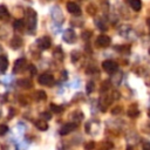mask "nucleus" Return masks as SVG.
Listing matches in <instances>:
<instances>
[{
    "label": "nucleus",
    "instance_id": "nucleus-2",
    "mask_svg": "<svg viewBox=\"0 0 150 150\" xmlns=\"http://www.w3.org/2000/svg\"><path fill=\"white\" fill-rule=\"evenodd\" d=\"M102 68L105 73H109V74H114L117 69H118V64L112 61V60H105L102 62Z\"/></svg>",
    "mask_w": 150,
    "mask_h": 150
},
{
    "label": "nucleus",
    "instance_id": "nucleus-21",
    "mask_svg": "<svg viewBox=\"0 0 150 150\" xmlns=\"http://www.w3.org/2000/svg\"><path fill=\"white\" fill-rule=\"evenodd\" d=\"M128 115H129L130 117H136V116L138 115V110L135 109V108H131V109L128 111Z\"/></svg>",
    "mask_w": 150,
    "mask_h": 150
},
{
    "label": "nucleus",
    "instance_id": "nucleus-8",
    "mask_svg": "<svg viewBox=\"0 0 150 150\" xmlns=\"http://www.w3.org/2000/svg\"><path fill=\"white\" fill-rule=\"evenodd\" d=\"M50 13H52V18L56 22H62L63 21V14H62V11L60 9V7H53Z\"/></svg>",
    "mask_w": 150,
    "mask_h": 150
},
{
    "label": "nucleus",
    "instance_id": "nucleus-30",
    "mask_svg": "<svg viewBox=\"0 0 150 150\" xmlns=\"http://www.w3.org/2000/svg\"><path fill=\"white\" fill-rule=\"evenodd\" d=\"M149 54H150V48H149Z\"/></svg>",
    "mask_w": 150,
    "mask_h": 150
},
{
    "label": "nucleus",
    "instance_id": "nucleus-11",
    "mask_svg": "<svg viewBox=\"0 0 150 150\" xmlns=\"http://www.w3.org/2000/svg\"><path fill=\"white\" fill-rule=\"evenodd\" d=\"M21 46H22V39H21L20 36L15 35V36L12 39V41H11V47L14 48V49H16V48H19V47H21Z\"/></svg>",
    "mask_w": 150,
    "mask_h": 150
},
{
    "label": "nucleus",
    "instance_id": "nucleus-5",
    "mask_svg": "<svg viewBox=\"0 0 150 150\" xmlns=\"http://www.w3.org/2000/svg\"><path fill=\"white\" fill-rule=\"evenodd\" d=\"M110 42H111L110 38H109L108 35H104V34L98 35L97 39H96V45H97L98 47H103V48H105V47H108V46L110 45Z\"/></svg>",
    "mask_w": 150,
    "mask_h": 150
},
{
    "label": "nucleus",
    "instance_id": "nucleus-27",
    "mask_svg": "<svg viewBox=\"0 0 150 150\" xmlns=\"http://www.w3.org/2000/svg\"><path fill=\"white\" fill-rule=\"evenodd\" d=\"M28 68L30 69V74L34 75V74H35V67H34V66H28Z\"/></svg>",
    "mask_w": 150,
    "mask_h": 150
},
{
    "label": "nucleus",
    "instance_id": "nucleus-20",
    "mask_svg": "<svg viewBox=\"0 0 150 150\" xmlns=\"http://www.w3.org/2000/svg\"><path fill=\"white\" fill-rule=\"evenodd\" d=\"M94 88H95V84H94V82H88L87 83V86H86V89H87V93L88 94H90V93H93L94 91Z\"/></svg>",
    "mask_w": 150,
    "mask_h": 150
},
{
    "label": "nucleus",
    "instance_id": "nucleus-6",
    "mask_svg": "<svg viewBox=\"0 0 150 150\" xmlns=\"http://www.w3.org/2000/svg\"><path fill=\"white\" fill-rule=\"evenodd\" d=\"M38 46L41 48V49H48L52 45V41H50V38L49 36H42L40 39H38L36 41Z\"/></svg>",
    "mask_w": 150,
    "mask_h": 150
},
{
    "label": "nucleus",
    "instance_id": "nucleus-1",
    "mask_svg": "<svg viewBox=\"0 0 150 150\" xmlns=\"http://www.w3.org/2000/svg\"><path fill=\"white\" fill-rule=\"evenodd\" d=\"M27 27L29 30H34L35 27H36V22H38V16H36V12L32 8H28L27 9Z\"/></svg>",
    "mask_w": 150,
    "mask_h": 150
},
{
    "label": "nucleus",
    "instance_id": "nucleus-12",
    "mask_svg": "<svg viewBox=\"0 0 150 150\" xmlns=\"http://www.w3.org/2000/svg\"><path fill=\"white\" fill-rule=\"evenodd\" d=\"M8 67V60L6 56L0 55V73H5Z\"/></svg>",
    "mask_w": 150,
    "mask_h": 150
},
{
    "label": "nucleus",
    "instance_id": "nucleus-17",
    "mask_svg": "<svg viewBox=\"0 0 150 150\" xmlns=\"http://www.w3.org/2000/svg\"><path fill=\"white\" fill-rule=\"evenodd\" d=\"M35 97H36V100H38V101H41V100H45V98L47 97V95H46V93H45V91L39 90V91H36V93H35Z\"/></svg>",
    "mask_w": 150,
    "mask_h": 150
},
{
    "label": "nucleus",
    "instance_id": "nucleus-15",
    "mask_svg": "<svg viewBox=\"0 0 150 150\" xmlns=\"http://www.w3.org/2000/svg\"><path fill=\"white\" fill-rule=\"evenodd\" d=\"M18 86H20L22 88H30L33 84H32L30 80H28V79H20V80H18Z\"/></svg>",
    "mask_w": 150,
    "mask_h": 150
},
{
    "label": "nucleus",
    "instance_id": "nucleus-3",
    "mask_svg": "<svg viewBox=\"0 0 150 150\" xmlns=\"http://www.w3.org/2000/svg\"><path fill=\"white\" fill-rule=\"evenodd\" d=\"M39 83L42 86H52L54 83V77L48 73H43L39 76Z\"/></svg>",
    "mask_w": 150,
    "mask_h": 150
},
{
    "label": "nucleus",
    "instance_id": "nucleus-10",
    "mask_svg": "<svg viewBox=\"0 0 150 150\" xmlns=\"http://www.w3.org/2000/svg\"><path fill=\"white\" fill-rule=\"evenodd\" d=\"M76 129V124L75 123H66L61 129H60V135H67L69 132H71L73 130Z\"/></svg>",
    "mask_w": 150,
    "mask_h": 150
},
{
    "label": "nucleus",
    "instance_id": "nucleus-25",
    "mask_svg": "<svg viewBox=\"0 0 150 150\" xmlns=\"http://www.w3.org/2000/svg\"><path fill=\"white\" fill-rule=\"evenodd\" d=\"M142 149H143V150H150V142H148V141H145V142H143V145H142Z\"/></svg>",
    "mask_w": 150,
    "mask_h": 150
},
{
    "label": "nucleus",
    "instance_id": "nucleus-22",
    "mask_svg": "<svg viewBox=\"0 0 150 150\" xmlns=\"http://www.w3.org/2000/svg\"><path fill=\"white\" fill-rule=\"evenodd\" d=\"M95 148V142L94 141H90V142H88L86 145H84V149L86 150H93Z\"/></svg>",
    "mask_w": 150,
    "mask_h": 150
},
{
    "label": "nucleus",
    "instance_id": "nucleus-19",
    "mask_svg": "<svg viewBox=\"0 0 150 150\" xmlns=\"http://www.w3.org/2000/svg\"><path fill=\"white\" fill-rule=\"evenodd\" d=\"M50 109H52V111H54V112H56V114H59V112L62 111V107H61V105H56V104H54V103L50 104Z\"/></svg>",
    "mask_w": 150,
    "mask_h": 150
},
{
    "label": "nucleus",
    "instance_id": "nucleus-7",
    "mask_svg": "<svg viewBox=\"0 0 150 150\" xmlns=\"http://www.w3.org/2000/svg\"><path fill=\"white\" fill-rule=\"evenodd\" d=\"M67 11L71 14H75V15H80V13H81L80 6L76 2H73V1L67 2Z\"/></svg>",
    "mask_w": 150,
    "mask_h": 150
},
{
    "label": "nucleus",
    "instance_id": "nucleus-13",
    "mask_svg": "<svg viewBox=\"0 0 150 150\" xmlns=\"http://www.w3.org/2000/svg\"><path fill=\"white\" fill-rule=\"evenodd\" d=\"M129 5L136 12H138L142 8V1L141 0H129Z\"/></svg>",
    "mask_w": 150,
    "mask_h": 150
},
{
    "label": "nucleus",
    "instance_id": "nucleus-9",
    "mask_svg": "<svg viewBox=\"0 0 150 150\" xmlns=\"http://www.w3.org/2000/svg\"><path fill=\"white\" fill-rule=\"evenodd\" d=\"M26 60L25 59H18L15 62H14V66H13V73H20L23 70V68L26 67Z\"/></svg>",
    "mask_w": 150,
    "mask_h": 150
},
{
    "label": "nucleus",
    "instance_id": "nucleus-26",
    "mask_svg": "<svg viewBox=\"0 0 150 150\" xmlns=\"http://www.w3.org/2000/svg\"><path fill=\"white\" fill-rule=\"evenodd\" d=\"M121 107H115V109H112L111 110V114H118V112H121Z\"/></svg>",
    "mask_w": 150,
    "mask_h": 150
},
{
    "label": "nucleus",
    "instance_id": "nucleus-14",
    "mask_svg": "<svg viewBox=\"0 0 150 150\" xmlns=\"http://www.w3.org/2000/svg\"><path fill=\"white\" fill-rule=\"evenodd\" d=\"M35 127L39 129V130H42V131H45V130H47L48 129V124H47V122L45 121V120H38L36 122H35Z\"/></svg>",
    "mask_w": 150,
    "mask_h": 150
},
{
    "label": "nucleus",
    "instance_id": "nucleus-28",
    "mask_svg": "<svg viewBox=\"0 0 150 150\" xmlns=\"http://www.w3.org/2000/svg\"><path fill=\"white\" fill-rule=\"evenodd\" d=\"M146 22H148V25L150 26V19H148V20H146Z\"/></svg>",
    "mask_w": 150,
    "mask_h": 150
},
{
    "label": "nucleus",
    "instance_id": "nucleus-24",
    "mask_svg": "<svg viewBox=\"0 0 150 150\" xmlns=\"http://www.w3.org/2000/svg\"><path fill=\"white\" fill-rule=\"evenodd\" d=\"M41 117H42V120L46 121V120H50V118H52V115H50L49 112H42V114H41Z\"/></svg>",
    "mask_w": 150,
    "mask_h": 150
},
{
    "label": "nucleus",
    "instance_id": "nucleus-16",
    "mask_svg": "<svg viewBox=\"0 0 150 150\" xmlns=\"http://www.w3.org/2000/svg\"><path fill=\"white\" fill-rule=\"evenodd\" d=\"M8 11H7V8L4 6V5H0V20H2V19H7L8 18Z\"/></svg>",
    "mask_w": 150,
    "mask_h": 150
},
{
    "label": "nucleus",
    "instance_id": "nucleus-18",
    "mask_svg": "<svg viewBox=\"0 0 150 150\" xmlns=\"http://www.w3.org/2000/svg\"><path fill=\"white\" fill-rule=\"evenodd\" d=\"M13 27H14V29H21L23 27V21L22 20H15L13 22Z\"/></svg>",
    "mask_w": 150,
    "mask_h": 150
},
{
    "label": "nucleus",
    "instance_id": "nucleus-29",
    "mask_svg": "<svg viewBox=\"0 0 150 150\" xmlns=\"http://www.w3.org/2000/svg\"><path fill=\"white\" fill-rule=\"evenodd\" d=\"M148 116H149V117H150V109H149V110H148Z\"/></svg>",
    "mask_w": 150,
    "mask_h": 150
},
{
    "label": "nucleus",
    "instance_id": "nucleus-23",
    "mask_svg": "<svg viewBox=\"0 0 150 150\" xmlns=\"http://www.w3.org/2000/svg\"><path fill=\"white\" fill-rule=\"evenodd\" d=\"M8 131V127L6 124H0V136L5 135Z\"/></svg>",
    "mask_w": 150,
    "mask_h": 150
},
{
    "label": "nucleus",
    "instance_id": "nucleus-4",
    "mask_svg": "<svg viewBox=\"0 0 150 150\" xmlns=\"http://www.w3.org/2000/svg\"><path fill=\"white\" fill-rule=\"evenodd\" d=\"M62 39L67 42V43H73L74 41H75V39H76V35H75V32L73 30V29H66L64 32H63V34H62Z\"/></svg>",
    "mask_w": 150,
    "mask_h": 150
}]
</instances>
